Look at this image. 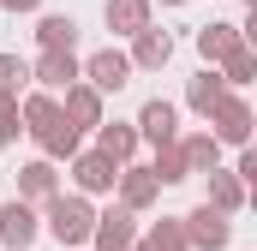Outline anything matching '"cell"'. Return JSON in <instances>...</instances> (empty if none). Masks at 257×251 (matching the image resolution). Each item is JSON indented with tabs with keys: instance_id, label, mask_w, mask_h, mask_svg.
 <instances>
[{
	"instance_id": "cell-1",
	"label": "cell",
	"mask_w": 257,
	"mask_h": 251,
	"mask_svg": "<svg viewBox=\"0 0 257 251\" xmlns=\"http://www.w3.org/2000/svg\"><path fill=\"white\" fill-rule=\"evenodd\" d=\"M18 132H30L36 144H42V156L48 162H66L72 150H78V126L60 114V102H54V90H24L18 96Z\"/></svg>"
},
{
	"instance_id": "cell-2",
	"label": "cell",
	"mask_w": 257,
	"mask_h": 251,
	"mask_svg": "<svg viewBox=\"0 0 257 251\" xmlns=\"http://www.w3.org/2000/svg\"><path fill=\"white\" fill-rule=\"evenodd\" d=\"M42 227H48L60 245H84L90 227H96V209H90L84 191H54V197H42Z\"/></svg>"
},
{
	"instance_id": "cell-3",
	"label": "cell",
	"mask_w": 257,
	"mask_h": 251,
	"mask_svg": "<svg viewBox=\"0 0 257 251\" xmlns=\"http://www.w3.org/2000/svg\"><path fill=\"white\" fill-rule=\"evenodd\" d=\"M180 227H186V245L192 251H221L233 239V221H227L215 203H197L192 215H180Z\"/></svg>"
},
{
	"instance_id": "cell-4",
	"label": "cell",
	"mask_w": 257,
	"mask_h": 251,
	"mask_svg": "<svg viewBox=\"0 0 257 251\" xmlns=\"http://www.w3.org/2000/svg\"><path fill=\"white\" fill-rule=\"evenodd\" d=\"M66 162H72V180H78L84 197H102V191H114V180H120V162H108L102 150H72Z\"/></svg>"
},
{
	"instance_id": "cell-5",
	"label": "cell",
	"mask_w": 257,
	"mask_h": 251,
	"mask_svg": "<svg viewBox=\"0 0 257 251\" xmlns=\"http://www.w3.org/2000/svg\"><path fill=\"white\" fill-rule=\"evenodd\" d=\"M36 233H42V215H36L24 197L0 203V245H6V251H30V245H36Z\"/></svg>"
},
{
	"instance_id": "cell-6",
	"label": "cell",
	"mask_w": 257,
	"mask_h": 251,
	"mask_svg": "<svg viewBox=\"0 0 257 251\" xmlns=\"http://www.w3.org/2000/svg\"><path fill=\"white\" fill-rule=\"evenodd\" d=\"M84 78V66L72 48H42L36 66H30V84H42V90H66V84H78Z\"/></svg>"
},
{
	"instance_id": "cell-7",
	"label": "cell",
	"mask_w": 257,
	"mask_h": 251,
	"mask_svg": "<svg viewBox=\"0 0 257 251\" xmlns=\"http://www.w3.org/2000/svg\"><path fill=\"white\" fill-rule=\"evenodd\" d=\"M209 126H215V144H239V150L251 144V108H245V102H239L233 90H227V96L215 102V114H209Z\"/></svg>"
},
{
	"instance_id": "cell-8",
	"label": "cell",
	"mask_w": 257,
	"mask_h": 251,
	"mask_svg": "<svg viewBox=\"0 0 257 251\" xmlns=\"http://www.w3.org/2000/svg\"><path fill=\"white\" fill-rule=\"evenodd\" d=\"M84 84H96L102 96H108V90H126L132 84V60L120 54V48H102V54L84 60Z\"/></svg>"
},
{
	"instance_id": "cell-9",
	"label": "cell",
	"mask_w": 257,
	"mask_h": 251,
	"mask_svg": "<svg viewBox=\"0 0 257 251\" xmlns=\"http://www.w3.org/2000/svg\"><path fill=\"white\" fill-rule=\"evenodd\" d=\"M138 72H162V66L174 60V36L168 30H156V24H144L138 36H132V54H126Z\"/></svg>"
},
{
	"instance_id": "cell-10",
	"label": "cell",
	"mask_w": 257,
	"mask_h": 251,
	"mask_svg": "<svg viewBox=\"0 0 257 251\" xmlns=\"http://www.w3.org/2000/svg\"><path fill=\"white\" fill-rule=\"evenodd\" d=\"M60 96H66V102H60V114L78 126V132L102 126V90H96V84H84V78H78V84H66Z\"/></svg>"
},
{
	"instance_id": "cell-11",
	"label": "cell",
	"mask_w": 257,
	"mask_h": 251,
	"mask_svg": "<svg viewBox=\"0 0 257 251\" xmlns=\"http://www.w3.org/2000/svg\"><path fill=\"white\" fill-rule=\"evenodd\" d=\"M90 239H96V251H126L132 239H138L132 209H126V203H120V209H102V215H96V227H90Z\"/></svg>"
},
{
	"instance_id": "cell-12",
	"label": "cell",
	"mask_w": 257,
	"mask_h": 251,
	"mask_svg": "<svg viewBox=\"0 0 257 251\" xmlns=\"http://www.w3.org/2000/svg\"><path fill=\"white\" fill-rule=\"evenodd\" d=\"M114 186H120V203H126L132 215L150 209V203L162 197V180H156L150 168H132V162H120V180H114Z\"/></svg>"
},
{
	"instance_id": "cell-13",
	"label": "cell",
	"mask_w": 257,
	"mask_h": 251,
	"mask_svg": "<svg viewBox=\"0 0 257 251\" xmlns=\"http://www.w3.org/2000/svg\"><path fill=\"white\" fill-rule=\"evenodd\" d=\"M138 138L156 144V150L174 144V138H180V108H174V102H144V114H138Z\"/></svg>"
},
{
	"instance_id": "cell-14",
	"label": "cell",
	"mask_w": 257,
	"mask_h": 251,
	"mask_svg": "<svg viewBox=\"0 0 257 251\" xmlns=\"http://www.w3.org/2000/svg\"><path fill=\"white\" fill-rule=\"evenodd\" d=\"M227 90H233V84H227V78H221L215 66H203V72H197L192 84H186V108H192V114H203V120H209V114H215V102H221Z\"/></svg>"
},
{
	"instance_id": "cell-15",
	"label": "cell",
	"mask_w": 257,
	"mask_h": 251,
	"mask_svg": "<svg viewBox=\"0 0 257 251\" xmlns=\"http://www.w3.org/2000/svg\"><path fill=\"white\" fill-rule=\"evenodd\" d=\"M54 191H60V174H54V162H48V156L18 168V197H24V203H42V197H54Z\"/></svg>"
},
{
	"instance_id": "cell-16",
	"label": "cell",
	"mask_w": 257,
	"mask_h": 251,
	"mask_svg": "<svg viewBox=\"0 0 257 251\" xmlns=\"http://www.w3.org/2000/svg\"><path fill=\"white\" fill-rule=\"evenodd\" d=\"M239 42H245V30H239V24H227V18H215V24H203V30H197V54H203L209 66L221 60L227 48H239Z\"/></svg>"
},
{
	"instance_id": "cell-17",
	"label": "cell",
	"mask_w": 257,
	"mask_h": 251,
	"mask_svg": "<svg viewBox=\"0 0 257 251\" xmlns=\"http://www.w3.org/2000/svg\"><path fill=\"white\" fill-rule=\"evenodd\" d=\"M174 144H180V156H186V168H192V174L221 168V144H215V132H192V138H174Z\"/></svg>"
},
{
	"instance_id": "cell-18",
	"label": "cell",
	"mask_w": 257,
	"mask_h": 251,
	"mask_svg": "<svg viewBox=\"0 0 257 251\" xmlns=\"http://www.w3.org/2000/svg\"><path fill=\"white\" fill-rule=\"evenodd\" d=\"M96 150H102V156H108V162H132V156H138V126H96Z\"/></svg>"
},
{
	"instance_id": "cell-19",
	"label": "cell",
	"mask_w": 257,
	"mask_h": 251,
	"mask_svg": "<svg viewBox=\"0 0 257 251\" xmlns=\"http://www.w3.org/2000/svg\"><path fill=\"white\" fill-rule=\"evenodd\" d=\"M203 203H215L221 215H233L239 203H245V180L239 174H221V168H209V197Z\"/></svg>"
},
{
	"instance_id": "cell-20",
	"label": "cell",
	"mask_w": 257,
	"mask_h": 251,
	"mask_svg": "<svg viewBox=\"0 0 257 251\" xmlns=\"http://www.w3.org/2000/svg\"><path fill=\"white\" fill-rule=\"evenodd\" d=\"M150 24V0H108V30L114 36H138Z\"/></svg>"
},
{
	"instance_id": "cell-21",
	"label": "cell",
	"mask_w": 257,
	"mask_h": 251,
	"mask_svg": "<svg viewBox=\"0 0 257 251\" xmlns=\"http://www.w3.org/2000/svg\"><path fill=\"white\" fill-rule=\"evenodd\" d=\"M132 251H192V245H186V227H180V215H162V221L150 227V239H144V245L132 239Z\"/></svg>"
},
{
	"instance_id": "cell-22",
	"label": "cell",
	"mask_w": 257,
	"mask_h": 251,
	"mask_svg": "<svg viewBox=\"0 0 257 251\" xmlns=\"http://www.w3.org/2000/svg\"><path fill=\"white\" fill-rule=\"evenodd\" d=\"M30 90V60H18V54H0V102H18Z\"/></svg>"
},
{
	"instance_id": "cell-23",
	"label": "cell",
	"mask_w": 257,
	"mask_h": 251,
	"mask_svg": "<svg viewBox=\"0 0 257 251\" xmlns=\"http://www.w3.org/2000/svg\"><path fill=\"white\" fill-rule=\"evenodd\" d=\"M215 72H221L227 84H251V78H257V54L245 48V42H239V48H227V54L215 60Z\"/></svg>"
},
{
	"instance_id": "cell-24",
	"label": "cell",
	"mask_w": 257,
	"mask_h": 251,
	"mask_svg": "<svg viewBox=\"0 0 257 251\" xmlns=\"http://www.w3.org/2000/svg\"><path fill=\"white\" fill-rule=\"evenodd\" d=\"M150 174H156L162 186H180V180H192V168H186L180 144H162V150H156V162H150Z\"/></svg>"
},
{
	"instance_id": "cell-25",
	"label": "cell",
	"mask_w": 257,
	"mask_h": 251,
	"mask_svg": "<svg viewBox=\"0 0 257 251\" xmlns=\"http://www.w3.org/2000/svg\"><path fill=\"white\" fill-rule=\"evenodd\" d=\"M36 42H42V48H72V42H78V24H72L66 12H54V18L36 24Z\"/></svg>"
},
{
	"instance_id": "cell-26",
	"label": "cell",
	"mask_w": 257,
	"mask_h": 251,
	"mask_svg": "<svg viewBox=\"0 0 257 251\" xmlns=\"http://www.w3.org/2000/svg\"><path fill=\"white\" fill-rule=\"evenodd\" d=\"M18 138V102H0V150Z\"/></svg>"
},
{
	"instance_id": "cell-27",
	"label": "cell",
	"mask_w": 257,
	"mask_h": 251,
	"mask_svg": "<svg viewBox=\"0 0 257 251\" xmlns=\"http://www.w3.org/2000/svg\"><path fill=\"white\" fill-rule=\"evenodd\" d=\"M42 0H0V12H36Z\"/></svg>"
},
{
	"instance_id": "cell-28",
	"label": "cell",
	"mask_w": 257,
	"mask_h": 251,
	"mask_svg": "<svg viewBox=\"0 0 257 251\" xmlns=\"http://www.w3.org/2000/svg\"><path fill=\"white\" fill-rule=\"evenodd\" d=\"M162 6H186V0H162Z\"/></svg>"
},
{
	"instance_id": "cell-29",
	"label": "cell",
	"mask_w": 257,
	"mask_h": 251,
	"mask_svg": "<svg viewBox=\"0 0 257 251\" xmlns=\"http://www.w3.org/2000/svg\"><path fill=\"white\" fill-rule=\"evenodd\" d=\"M60 251H72V245H60Z\"/></svg>"
},
{
	"instance_id": "cell-30",
	"label": "cell",
	"mask_w": 257,
	"mask_h": 251,
	"mask_svg": "<svg viewBox=\"0 0 257 251\" xmlns=\"http://www.w3.org/2000/svg\"><path fill=\"white\" fill-rule=\"evenodd\" d=\"M126 251H132V245H126Z\"/></svg>"
}]
</instances>
